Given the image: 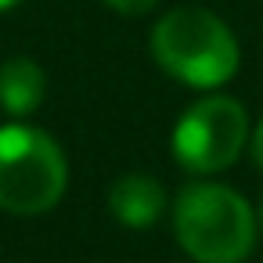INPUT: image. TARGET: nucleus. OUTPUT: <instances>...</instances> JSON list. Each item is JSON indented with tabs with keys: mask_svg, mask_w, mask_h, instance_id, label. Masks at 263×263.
I'll list each match as a JSON object with an SVG mask.
<instances>
[{
	"mask_svg": "<svg viewBox=\"0 0 263 263\" xmlns=\"http://www.w3.org/2000/svg\"><path fill=\"white\" fill-rule=\"evenodd\" d=\"M173 231L195 263H241L256 245V209L227 184H187L173 202Z\"/></svg>",
	"mask_w": 263,
	"mask_h": 263,
	"instance_id": "nucleus-1",
	"label": "nucleus"
},
{
	"mask_svg": "<svg viewBox=\"0 0 263 263\" xmlns=\"http://www.w3.org/2000/svg\"><path fill=\"white\" fill-rule=\"evenodd\" d=\"M155 62L180 83L213 90L238 72V40L205 8H173L152 29Z\"/></svg>",
	"mask_w": 263,
	"mask_h": 263,
	"instance_id": "nucleus-2",
	"label": "nucleus"
},
{
	"mask_svg": "<svg viewBox=\"0 0 263 263\" xmlns=\"http://www.w3.org/2000/svg\"><path fill=\"white\" fill-rule=\"evenodd\" d=\"M69 184V166L58 141L36 126H0V209L15 216L47 213Z\"/></svg>",
	"mask_w": 263,
	"mask_h": 263,
	"instance_id": "nucleus-3",
	"label": "nucleus"
},
{
	"mask_svg": "<svg viewBox=\"0 0 263 263\" xmlns=\"http://www.w3.org/2000/svg\"><path fill=\"white\" fill-rule=\"evenodd\" d=\"M249 144V116L241 101L227 94H209L195 101L173 126V155L191 173L227 170Z\"/></svg>",
	"mask_w": 263,
	"mask_h": 263,
	"instance_id": "nucleus-4",
	"label": "nucleus"
},
{
	"mask_svg": "<svg viewBox=\"0 0 263 263\" xmlns=\"http://www.w3.org/2000/svg\"><path fill=\"white\" fill-rule=\"evenodd\" d=\"M108 213L126 227H152L166 213V191L148 173L119 177L108 191Z\"/></svg>",
	"mask_w": 263,
	"mask_h": 263,
	"instance_id": "nucleus-5",
	"label": "nucleus"
},
{
	"mask_svg": "<svg viewBox=\"0 0 263 263\" xmlns=\"http://www.w3.org/2000/svg\"><path fill=\"white\" fill-rule=\"evenodd\" d=\"M47 94L44 69L33 58H11L0 65V108L11 116H29Z\"/></svg>",
	"mask_w": 263,
	"mask_h": 263,
	"instance_id": "nucleus-6",
	"label": "nucleus"
},
{
	"mask_svg": "<svg viewBox=\"0 0 263 263\" xmlns=\"http://www.w3.org/2000/svg\"><path fill=\"white\" fill-rule=\"evenodd\" d=\"M105 4L112 8V11H119V15H126V18H137V15H148L159 0H105Z\"/></svg>",
	"mask_w": 263,
	"mask_h": 263,
	"instance_id": "nucleus-7",
	"label": "nucleus"
},
{
	"mask_svg": "<svg viewBox=\"0 0 263 263\" xmlns=\"http://www.w3.org/2000/svg\"><path fill=\"white\" fill-rule=\"evenodd\" d=\"M249 148H252V159H256V166L263 170V119H259V126L249 134Z\"/></svg>",
	"mask_w": 263,
	"mask_h": 263,
	"instance_id": "nucleus-8",
	"label": "nucleus"
},
{
	"mask_svg": "<svg viewBox=\"0 0 263 263\" xmlns=\"http://www.w3.org/2000/svg\"><path fill=\"white\" fill-rule=\"evenodd\" d=\"M18 0H0V11H8V8H15Z\"/></svg>",
	"mask_w": 263,
	"mask_h": 263,
	"instance_id": "nucleus-9",
	"label": "nucleus"
},
{
	"mask_svg": "<svg viewBox=\"0 0 263 263\" xmlns=\"http://www.w3.org/2000/svg\"><path fill=\"white\" fill-rule=\"evenodd\" d=\"M256 223H259V231H263V202H259V209H256Z\"/></svg>",
	"mask_w": 263,
	"mask_h": 263,
	"instance_id": "nucleus-10",
	"label": "nucleus"
}]
</instances>
